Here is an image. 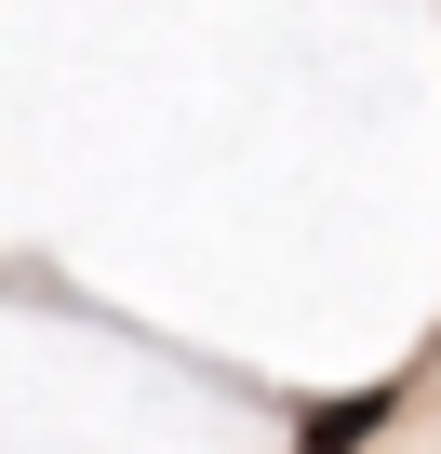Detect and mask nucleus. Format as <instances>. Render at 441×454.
<instances>
[{"instance_id":"f257e3e1","label":"nucleus","mask_w":441,"mask_h":454,"mask_svg":"<svg viewBox=\"0 0 441 454\" xmlns=\"http://www.w3.org/2000/svg\"><path fill=\"white\" fill-rule=\"evenodd\" d=\"M374 414H388L374 387H361V401H321V414H308V454H348V441H374Z\"/></svg>"}]
</instances>
